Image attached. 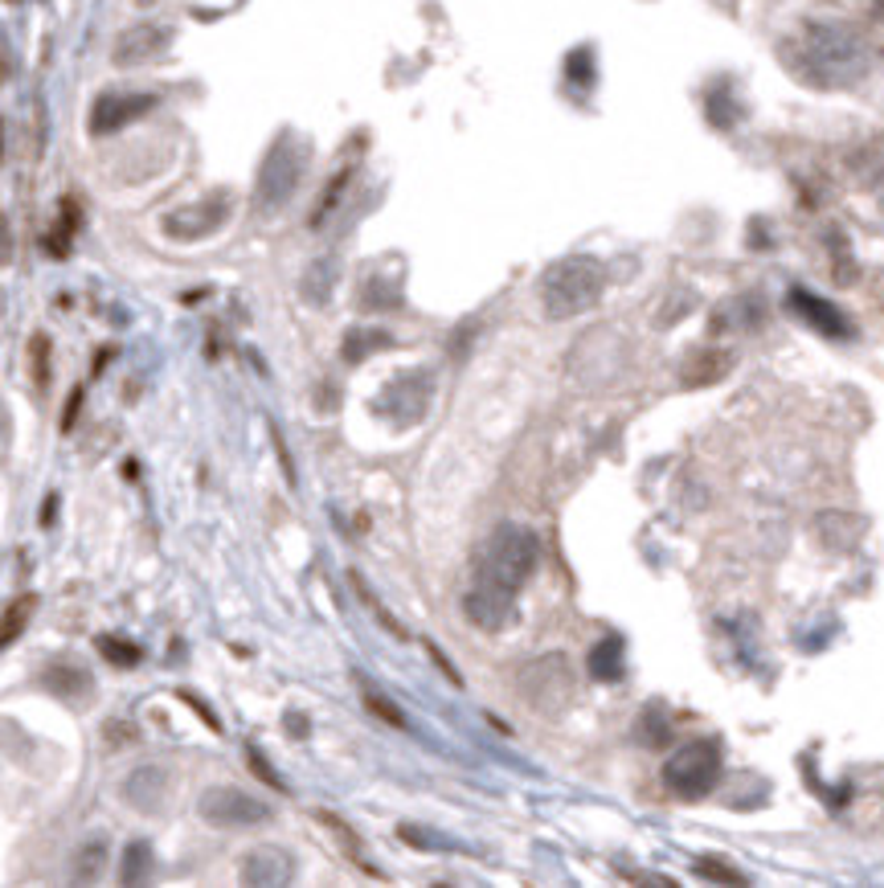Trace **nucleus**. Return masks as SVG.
Listing matches in <instances>:
<instances>
[{"label":"nucleus","instance_id":"f257e3e1","mask_svg":"<svg viewBox=\"0 0 884 888\" xmlns=\"http://www.w3.org/2000/svg\"><path fill=\"white\" fill-rule=\"evenodd\" d=\"M540 545L525 525H499L484 541V553L475 561L471 590L463 594V614L480 631H499L508 626L516 594L537 570Z\"/></svg>","mask_w":884,"mask_h":888},{"label":"nucleus","instance_id":"f03ea898","mask_svg":"<svg viewBox=\"0 0 884 888\" xmlns=\"http://www.w3.org/2000/svg\"><path fill=\"white\" fill-rule=\"evenodd\" d=\"M602 292H607V266L581 258V254L552 263L540 278V304L549 319H573L590 311L602 299Z\"/></svg>","mask_w":884,"mask_h":888},{"label":"nucleus","instance_id":"7ed1b4c3","mask_svg":"<svg viewBox=\"0 0 884 888\" xmlns=\"http://www.w3.org/2000/svg\"><path fill=\"white\" fill-rule=\"evenodd\" d=\"M307 172V144L295 131L275 136V144L266 148L263 165H259V181H254V205L259 213H275L295 197L299 181Z\"/></svg>","mask_w":884,"mask_h":888},{"label":"nucleus","instance_id":"20e7f679","mask_svg":"<svg viewBox=\"0 0 884 888\" xmlns=\"http://www.w3.org/2000/svg\"><path fill=\"white\" fill-rule=\"evenodd\" d=\"M720 770H725V753H720V741L713 737H701V741H688L680 746L667 765H663V786L676 794V799H705L713 786L720 782Z\"/></svg>","mask_w":884,"mask_h":888},{"label":"nucleus","instance_id":"39448f33","mask_svg":"<svg viewBox=\"0 0 884 888\" xmlns=\"http://www.w3.org/2000/svg\"><path fill=\"white\" fill-rule=\"evenodd\" d=\"M197 811H201V820H206L209 827H221V832H250V827L271 823V815H275L263 799L238 791V786H209V791L201 794Z\"/></svg>","mask_w":884,"mask_h":888},{"label":"nucleus","instance_id":"423d86ee","mask_svg":"<svg viewBox=\"0 0 884 888\" xmlns=\"http://www.w3.org/2000/svg\"><path fill=\"white\" fill-rule=\"evenodd\" d=\"M807 62H811V70H823L819 83H843V78H852V74L864 70L856 38H848L843 29H831V25L811 29V38H807Z\"/></svg>","mask_w":884,"mask_h":888},{"label":"nucleus","instance_id":"0eeeda50","mask_svg":"<svg viewBox=\"0 0 884 888\" xmlns=\"http://www.w3.org/2000/svg\"><path fill=\"white\" fill-rule=\"evenodd\" d=\"M225 222H230V193H209L206 201H193V205L168 213L165 234L172 242H201V237L218 234Z\"/></svg>","mask_w":884,"mask_h":888},{"label":"nucleus","instance_id":"6e6552de","mask_svg":"<svg viewBox=\"0 0 884 888\" xmlns=\"http://www.w3.org/2000/svg\"><path fill=\"white\" fill-rule=\"evenodd\" d=\"M172 25H156V21H144V25H131L119 33V42H115V66H148L156 57H165L172 50Z\"/></svg>","mask_w":884,"mask_h":888},{"label":"nucleus","instance_id":"1a4fd4ad","mask_svg":"<svg viewBox=\"0 0 884 888\" xmlns=\"http://www.w3.org/2000/svg\"><path fill=\"white\" fill-rule=\"evenodd\" d=\"M156 95H144V91H131V95H98L95 107H91V136H115L124 131L127 124L144 119L148 112H156Z\"/></svg>","mask_w":884,"mask_h":888},{"label":"nucleus","instance_id":"9d476101","mask_svg":"<svg viewBox=\"0 0 884 888\" xmlns=\"http://www.w3.org/2000/svg\"><path fill=\"white\" fill-rule=\"evenodd\" d=\"M790 311L799 319H807L815 332L831 336V340H848L852 336V324L843 319V311L835 304H828V299H819V295H811L807 287H794V292L787 295Z\"/></svg>","mask_w":884,"mask_h":888},{"label":"nucleus","instance_id":"9b49d317","mask_svg":"<svg viewBox=\"0 0 884 888\" xmlns=\"http://www.w3.org/2000/svg\"><path fill=\"white\" fill-rule=\"evenodd\" d=\"M168 791H172V778H168L165 765H136L124 782V799L144 815L160 811L168 803Z\"/></svg>","mask_w":884,"mask_h":888},{"label":"nucleus","instance_id":"f8f14e48","mask_svg":"<svg viewBox=\"0 0 884 888\" xmlns=\"http://www.w3.org/2000/svg\"><path fill=\"white\" fill-rule=\"evenodd\" d=\"M295 876V860L283 847H254L242 856V885H287Z\"/></svg>","mask_w":884,"mask_h":888},{"label":"nucleus","instance_id":"ddd939ff","mask_svg":"<svg viewBox=\"0 0 884 888\" xmlns=\"http://www.w3.org/2000/svg\"><path fill=\"white\" fill-rule=\"evenodd\" d=\"M152 868H156L152 844L148 839H131L124 847V856H119V885H144V880H152Z\"/></svg>","mask_w":884,"mask_h":888},{"label":"nucleus","instance_id":"4468645a","mask_svg":"<svg viewBox=\"0 0 884 888\" xmlns=\"http://www.w3.org/2000/svg\"><path fill=\"white\" fill-rule=\"evenodd\" d=\"M78 225H83L78 201H74V197H66V201H62V218H57V225L50 230V237H45V251L54 254V258H66L70 242H74V234H78Z\"/></svg>","mask_w":884,"mask_h":888},{"label":"nucleus","instance_id":"2eb2a0df","mask_svg":"<svg viewBox=\"0 0 884 888\" xmlns=\"http://www.w3.org/2000/svg\"><path fill=\"white\" fill-rule=\"evenodd\" d=\"M42 684L57 696V700H83V696L91 693V676L78 672V667H66V664L50 667V672L42 676Z\"/></svg>","mask_w":884,"mask_h":888},{"label":"nucleus","instance_id":"dca6fc26","mask_svg":"<svg viewBox=\"0 0 884 888\" xmlns=\"http://www.w3.org/2000/svg\"><path fill=\"white\" fill-rule=\"evenodd\" d=\"M389 345H393V336L381 332V328H352V332L345 336V348H340V352H345L348 364H360Z\"/></svg>","mask_w":884,"mask_h":888},{"label":"nucleus","instance_id":"f3484780","mask_svg":"<svg viewBox=\"0 0 884 888\" xmlns=\"http://www.w3.org/2000/svg\"><path fill=\"white\" fill-rule=\"evenodd\" d=\"M590 676H594V680H607V684L619 680L622 676V638L607 635L594 652H590Z\"/></svg>","mask_w":884,"mask_h":888},{"label":"nucleus","instance_id":"a211bd4d","mask_svg":"<svg viewBox=\"0 0 884 888\" xmlns=\"http://www.w3.org/2000/svg\"><path fill=\"white\" fill-rule=\"evenodd\" d=\"M332 287H336V263H332V258H319V263L307 266V275H304L307 304H328Z\"/></svg>","mask_w":884,"mask_h":888},{"label":"nucleus","instance_id":"6ab92c4d","mask_svg":"<svg viewBox=\"0 0 884 888\" xmlns=\"http://www.w3.org/2000/svg\"><path fill=\"white\" fill-rule=\"evenodd\" d=\"M103 864H107V839H103V835H95L91 844H83L78 860H74V880H78V885H86V880H98Z\"/></svg>","mask_w":884,"mask_h":888},{"label":"nucleus","instance_id":"aec40b11","mask_svg":"<svg viewBox=\"0 0 884 888\" xmlns=\"http://www.w3.org/2000/svg\"><path fill=\"white\" fill-rule=\"evenodd\" d=\"M33 606H38V594H25V598H17L13 606H9V614L0 619V647H9L21 631H25V623L33 619Z\"/></svg>","mask_w":884,"mask_h":888},{"label":"nucleus","instance_id":"412c9836","mask_svg":"<svg viewBox=\"0 0 884 888\" xmlns=\"http://www.w3.org/2000/svg\"><path fill=\"white\" fill-rule=\"evenodd\" d=\"M98 652L115 667H136L139 659H144V652H139L136 643H119V638H110V635H98Z\"/></svg>","mask_w":884,"mask_h":888},{"label":"nucleus","instance_id":"4be33fe9","mask_svg":"<svg viewBox=\"0 0 884 888\" xmlns=\"http://www.w3.org/2000/svg\"><path fill=\"white\" fill-rule=\"evenodd\" d=\"M348 181H352V168H340L336 177H332V184L324 189V197H319V205H316V213H312V225H319V222H328V213L336 205H340V193L348 189Z\"/></svg>","mask_w":884,"mask_h":888},{"label":"nucleus","instance_id":"5701e85b","mask_svg":"<svg viewBox=\"0 0 884 888\" xmlns=\"http://www.w3.org/2000/svg\"><path fill=\"white\" fill-rule=\"evenodd\" d=\"M365 705H369V712L373 717H381L386 725H393V729H410V721L401 717V708L389 700V696H377L373 688H365Z\"/></svg>","mask_w":884,"mask_h":888},{"label":"nucleus","instance_id":"b1692460","mask_svg":"<svg viewBox=\"0 0 884 888\" xmlns=\"http://www.w3.org/2000/svg\"><path fill=\"white\" fill-rule=\"evenodd\" d=\"M29 357H33V381L45 385V381H50V340H45L42 332L29 340Z\"/></svg>","mask_w":884,"mask_h":888},{"label":"nucleus","instance_id":"393cba45","mask_svg":"<svg viewBox=\"0 0 884 888\" xmlns=\"http://www.w3.org/2000/svg\"><path fill=\"white\" fill-rule=\"evenodd\" d=\"M246 758H250V770H254V774L263 778V782H266V786H271V791H278V794L287 791V782H283V778L275 774V765L266 762V758H263V750H254V746H250V750H246Z\"/></svg>","mask_w":884,"mask_h":888},{"label":"nucleus","instance_id":"a878e982","mask_svg":"<svg viewBox=\"0 0 884 888\" xmlns=\"http://www.w3.org/2000/svg\"><path fill=\"white\" fill-rule=\"evenodd\" d=\"M701 873H705V876H713V880H729V885H746V876H741V873H733V864H725V860H713V856H705V860H701Z\"/></svg>","mask_w":884,"mask_h":888},{"label":"nucleus","instance_id":"bb28decb","mask_svg":"<svg viewBox=\"0 0 884 888\" xmlns=\"http://www.w3.org/2000/svg\"><path fill=\"white\" fill-rule=\"evenodd\" d=\"M180 700H185V705H193V712H197V717H201V721H206L209 729H213V733H221V721H218V717H213V712H209V708H206V700H197V696H189V693H180Z\"/></svg>","mask_w":884,"mask_h":888},{"label":"nucleus","instance_id":"cd10ccee","mask_svg":"<svg viewBox=\"0 0 884 888\" xmlns=\"http://www.w3.org/2000/svg\"><path fill=\"white\" fill-rule=\"evenodd\" d=\"M283 729H287L291 737H299V741H304V737L312 733V721H307L304 712H287V717H283Z\"/></svg>","mask_w":884,"mask_h":888},{"label":"nucleus","instance_id":"c85d7f7f","mask_svg":"<svg viewBox=\"0 0 884 888\" xmlns=\"http://www.w3.org/2000/svg\"><path fill=\"white\" fill-rule=\"evenodd\" d=\"M78 410H83V389H70L66 414H62V431H70V426H74V417H78Z\"/></svg>","mask_w":884,"mask_h":888},{"label":"nucleus","instance_id":"c756f323","mask_svg":"<svg viewBox=\"0 0 884 888\" xmlns=\"http://www.w3.org/2000/svg\"><path fill=\"white\" fill-rule=\"evenodd\" d=\"M427 652H430V659H434V664H439L442 672H446V680H451V684H463V680H459V672H455V667H451V659H446V655H442L439 647H434V643H427Z\"/></svg>","mask_w":884,"mask_h":888},{"label":"nucleus","instance_id":"7c9ffc66","mask_svg":"<svg viewBox=\"0 0 884 888\" xmlns=\"http://www.w3.org/2000/svg\"><path fill=\"white\" fill-rule=\"evenodd\" d=\"M9 263V222L0 218V266Z\"/></svg>","mask_w":884,"mask_h":888},{"label":"nucleus","instance_id":"2f4dec72","mask_svg":"<svg viewBox=\"0 0 884 888\" xmlns=\"http://www.w3.org/2000/svg\"><path fill=\"white\" fill-rule=\"evenodd\" d=\"M54 508H57V496L45 500V512H42V525H54Z\"/></svg>","mask_w":884,"mask_h":888},{"label":"nucleus","instance_id":"473e14b6","mask_svg":"<svg viewBox=\"0 0 884 888\" xmlns=\"http://www.w3.org/2000/svg\"><path fill=\"white\" fill-rule=\"evenodd\" d=\"M0 136H4V124H0Z\"/></svg>","mask_w":884,"mask_h":888}]
</instances>
